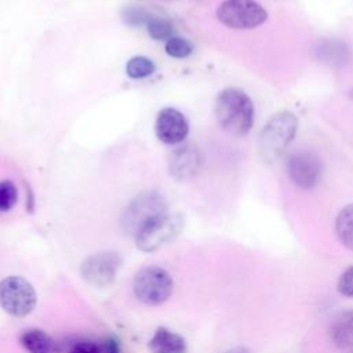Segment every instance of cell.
Instances as JSON below:
<instances>
[{
	"instance_id": "cell-1",
	"label": "cell",
	"mask_w": 353,
	"mask_h": 353,
	"mask_svg": "<svg viewBox=\"0 0 353 353\" xmlns=\"http://www.w3.org/2000/svg\"><path fill=\"white\" fill-rule=\"evenodd\" d=\"M215 117L225 132L233 137H244L254 125V103L243 90L228 87L216 95Z\"/></svg>"
},
{
	"instance_id": "cell-2",
	"label": "cell",
	"mask_w": 353,
	"mask_h": 353,
	"mask_svg": "<svg viewBox=\"0 0 353 353\" xmlns=\"http://www.w3.org/2000/svg\"><path fill=\"white\" fill-rule=\"evenodd\" d=\"M298 130V119L290 110H281L273 114L262 127L258 137V152L265 163L279 160L290 143L294 141Z\"/></svg>"
},
{
	"instance_id": "cell-3",
	"label": "cell",
	"mask_w": 353,
	"mask_h": 353,
	"mask_svg": "<svg viewBox=\"0 0 353 353\" xmlns=\"http://www.w3.org/2000/svg\"><path fill=\"white\" fill-rule=\"evenodd\" d=\"M168 212L165 199L157 192H142L137 194L124 208L121 229L125 234L135 237L149 222Z\"/></svg>"
},
{
	"instance_id": "cell-4",
	"label": "cell",
	"mask_w": 353,
	"mask_h": 353,
	"mask_svg": "<svg viewBox=\"0 0 353 353\" xmlns=\"http://www.w3.org/2000/svg\"><path fill=\"white\" fill-rule=\"evenodd\" d=\"M132 290L139 302L148 306H159L172 295L174 280L160 266H143L134 276Z\"/></svg>"
},
{
	"instance_id": "cell-5",
	"label": "cell",
	"mask_w": 353,
	"mask_h": 353,
	"mask_svg": "<svg viewBox=\"0 0 353 353\" xmlns=\"http://www.w3.org/2000/svg\"><path fill=\"white\" fill-rule=\"evenodd\" d=\"M185 219L179 212H165L149 222L134 237L138 250L142 252H154L174 241L183 230Z\"/></svg>"
},
{
	"instance_id": "cell-6",
	"label": "cell",
	"mask_w": 353,
	"mask_h": 353,
	"mask_svg": "<svg viewBox=\"0 0 353 353\" xmlns=\"http://www.w3.org/2000/svg\"><path fill=\"white\" fill-rule=\"evenodd\" d=\"M37 295L33 285L21 276L0 280V306L12 317H25L36 306Z\"/></svg>"
},
{
	"instance_id": "cell-7",
	"label": "cell",
	"mask_w": 353,
	"mask_h": 353,
	"mask_svg": "<svg viewBox=\"0 0 353 353\" xmlns=\"http://www.w3.org/2000/svg\"><path fill=\"white\" fill-rule=\"evenodd\" d=\"M216 18L232 29H254L268 19L266 10L255 0H223L216 8Z\"/></svg>"
},
{
	"instance_id": "cell-8",
	"label": "cell",
	"mask_w": 353,
	"mask_h": 353,
	"mask_svg": "<svg viewBox=\"0 0 353 353\" xmlns=\"http://www.w3.org/2000/svg\"><path fill=\"white\" fill-rule=\"evenodd\" d=\"M123 265V256L114 251H102L90 255L80 266L81 277L94 287H109L114 283Z\"/></svg>"
},
{
	"instance_id": "cell-9",
	"label": "cell",
	"mask_w": 353,
	"mask_h": 353,
	"mask_svg": "<svg viewBox=\"0 0 353 353\" xmlns=\"http://www.w3.org/2000/svg\"><path fill=\"white\" fill-rule=\"evenodd\" d=\"M285 170L294 185L305 190L313 189L321 178V163L310 152L291 154L285 163Z\"/></svg>"
},
{
	"instance_id": "cell-10",
	"label": "cell",
	"mask_w": 353,
	"mask_h": 353,
	"mask_svg": "<svg viewBox=\"0 0 353 353\" xmlns=\"http://www.w3.org/2000/svg\"><path fill=\"white\" fill-rule=\"evenodd\" d=\"M154 132L159 141L165 145H178L189 134V123L182 112L175 108H163L154 121Z\"/></svg>"
},
{
	"instance_id": "cell-11",
	"label": "cell",
	"mask_w": 353,
	"mask_h": 353,
	"mask_svg": "<svg viewBox=\"0 0 353 353\" xmlns=\"http://www.w3.org/2000/svg\"><path fill=\"white\" fill-rule=\"evenodd\" d=\"M201 160V153L194 143H182L168 156V172L178 182L189 181L200 171Z\"/></svg>"
},
{
	"instance_id": "cell-12",
	"label": "cell",
	"mask_w": 353,
	"mask_h": 353,
	"mask_svg": "<svg viewBox=\"0 0 353 353\" xmlns=\"http://www.w3.org/2000/svg\"><path fill=\"white\" fill-rule=\"evenodd\" d=\"M332 343L342 353H353V310L338 313L328 328Z\"/></svg>"
},
{
	"instance_id": "cell-13",
	"label": "cell",
	"mask_w": 353,
	"mask_h": 353,
	"mask_svg": "<svg viewBox=\"0 0 353 353\" xmlns=\"http://www.w3.org/2000/svg\"><path fill=\"white\" fill-rule=\"evenodd\" d=\"M148 346L152 353H186L188 350L185 338L167 327L156 328Z\"/></svg>"
},
{
	"instance_id": "cell-14",
	"label": "cell",
	"mask_w": 353,
	"mask_h": 353,
	"mask_svg": "<svg viewBox=\"0 0 353 353\" xmlns=\"http://www.w3.org/2000/svg\"><path fill=\"white\" fill-rule=\"evenodd\" d=\"M19 342L28 353H61L57 341L39 328L25 330L19 336Z\"/></svg>"
},
{
	"instance_id": "cell-15",
	"label": "cell",
	"mask_w": 353,
	"mask_h": 353,
	"mask_svg": "<svg viewBox=\"0 0 353 353\" xmlns=\"http://www.w3.org/2000/svg\"><path fill=\"white\" fill-rule=\"evenodd\" d=\"M317 54L319 58L323 59V62H327L328 65H343L345 62H347L350 54H349V48L341 43V41H321L317 47Z\"/></svg>"
},
{
	"instance_id": "cell-16",
	"label": "cell",
	"mask_w": 353,
	"mask_h": 353,
	"mask_svg": "<svg viewBox=\"0 0 353 353\" xmlns=\"http://www.w3.org/2000/svg\"><path fill=\"white\" fill-rule=\"evenodd\" d=\"M338 240L349 250H353V204L341 210L335 221Z\"/></svg>"
},
{
	"instance_id": "cell-17",
	"label": "cell",
	"mask_w": 353,
	"mask_h": 353,
	"mask_svg": "<svg viewBox=\"0 0 353 353\" xmlns=\"http://www.w3.org/2000/svg\"><path fill=\"white\" fill-rule=\"evenodd\" d=\"M156 72L154 62L143 55H135L125 63V73L128 77L139 80L152 76Z\"/></svg>"
},
{
	"instance_id": "cell-18",
	"label": "cell",
	"mask_w": 353,
	"mask_h": 353,
	"mask_svg": "<svg viewBox=\"0 0 353 353\" xmlns=\"http://www.w3.org/2000/svg\"><path fill=\"white\" fill-rule=\"evenodd\" d=\"M152 17L153 15H150L143 7L137 6V4L124 6L120 12V18H121L123 23L127 26H131V28L146 26Z\"/></svg>"
},
{
	"instance_id": "cell-19",
	"label": "cell",
	"mask_w": 353,
	"mask_h": 353,
	"mask_svg": "<svg viewBox=\"0 0 353 353\" xmlns=\"http://www.w3.org/2000/svg\"><path fill=\"white\" fill-rule=\"evenodd\" d=\"M146 32L156 41H167L175 36V29L171 21L161 17H152L146 25Z\"/></svg>"
},
{
	"instance_id": "cell-20",
	"label": "cell",
	"mask_w": 353,
	"mask_h": 353,
	"mask_svg": "<svg viewBox=\"0 0 353 353\" xmlns=\"http://www.w3.org/2000/svg\"><path fill=\"white\" fill-rule=\"evenodd\" d=\"M193 48H194L193 44L188 39L179 37V36H172L164 44L165 54L175 59H183L190 57L193 52Z\"/></svg>"
},
{
	"instance_id": "cell-21",
	"label": "cell",
	"mask_w": 353,
	"mask_h": 353,
	"mask_svg": "<svg viewBox=\"0 0 353 353\" xmlns=\"http://www.w3.org/2000/svg\"><path fill=\"white\" fill-rule=\"evenodd\" d=\"M18 200V190L12 181L0 182V212L10 211Z\"/></svg>"
},
{
	"instance_id": "cell-22",
	"label": "cell",
	"mask_w": 353,
	"mask_h": 353,
	"mask_svg": "<svg viewBox=\"0 0 353 353\" xmlns=\"http://www.w3.org/2000/svg\"><path fill=\"white\" fill-rule=\"evenodd\" d=\"M338 291L349 298H353V266L347 268L338 280Z\"/></svg>"
},
{
	"instance_id": "cell-23",
	"label": "cell",
	"mask_w": 353,
	"mask_h": 353,
	"mask_svg": "<svg viewBox=\"0 0 353 353\" xmlns=\"http://www.w3.org/2000/svg\"><path fill=\"white\" fill-rule=\"evenodd\" d=\"M70 353H101V350L92 342H79L72 347Z\"/></svg>"
},
{
	"instance_id": "cell-24",
	"label": "cell",
	"mask_w": 353,
	"mask_h": 353,
	"mask_svg": "<svg viewBox=\"0 0 353 353\" xmlns=\"http://www.w3.org/2000/svg\"><path fill=\"white\" fill-rule=\"evenodd\" d=\"M103 349H105V353H121L119 339L114 338V336H109V338L105 341Z\"/></svg>"
},
{
	"instance_id": "cell-25",
	"label": "cell",
	"mask_w": 353,
	"mask_h": 353,
	"mask_svg": "<svg viewBox=\"0 0 353 353\" xmlns=\"http://www.w3.org/2000/svg\"><path fill=\"white\" fill-rule=\"evenodd\" d=\"M26 190H28V199H26V210L29 212H33V205H34V200H33V193H32V189L29 185H26Z\"/></svg>"
},
{
	"instance_id": "cell-26",
	"label": "cell",
	"mask_w": 353,
	"mask_h": 353,
	"mask_svg": "<svg viewBox=\"0 0 353 353\" xmlns=\"http://www.w3.org/2000/svg\"><path fill=\"white\" fill-rule=\"evenodd\" d=\"M225 353H250V350H247L245 347H236V349H232V350H228Z\"/></svg>"
}]
</instances>
